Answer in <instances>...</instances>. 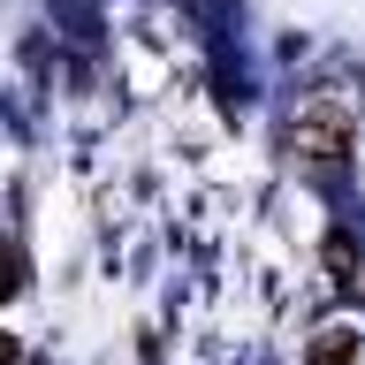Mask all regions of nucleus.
I'll list each match as a JSON object with an SVG mask.
<instances>
[{
    "mask_svg": "<svg viewBox=\"0 0 365 365\" xmlns=\"http://www.w3.org/2000/svg\"><path fill=\"white\" fill-rule=\"evenodd\" d=\"M350 145H358V122H350L342 99H304L289 114V153L304 168H319V175H335L342 160H350Z\"/></svg>",
    "mask_w": 365,
    "mask_h": 365,
    "instance_id": "1",
    "label": "nucleus"
},
{
    "mask_svg": "<svg viewBox=\"0 0 365 365\" xmlns=\"http://www.w3.org/2000/svg\"><path fill=\"white\" fill-rule=\"evenodd\" d=\"M358 358H365L358 327H319V335L304 342V365H358Z\"/></svg>",
    "mask_w": 365,
    "mask_h": 365,
    "instance_id": "2",
    "label": "nucleus"
},
{
    "mask_svg": "<svg viewBox=\"0 0 365 365\" xmlns=\"http://www.w3.org/2000/svg\"><path fill=\"white\" fill-rule=\"evenodd\" d=\"M319 259H327V274H335L342 289H358V274H365V259H358V236H327V244H319Z\"/></svg>",
    "mask_w": 365,
    "mask_h": 365,
    "instance_id": "3",
    "label": "nucleus"
},
{
    "mask_svg": "<svg viewBox=\"0 0 365 365\" xmlns=\"http://www.w3.org/2000/svg\"><path fill=\"white\" fill-rule=\"evenodd\" d=\"M16 282H23V259H16V244H0V297H16Z\"/></svg>",
    "mask_w": 365,
    "mask_h": 365,
    "instance_id": "4",
    "label": "nucleus"
},
{
    "mask_svg": "<svg viewBox=\"0 0 365 365\" xmlns=\"http://www.w3.org/2000/svg\"><path fill=\"white\" fill-rule=\"evenodd\" d=\"M0 365H16V342H8V335H0Z\"/></svg>",
    "mask_w": 365,
    "mask_h": 365,
    "instance_id": "5",
    "label": "nucleus"
}]
</instances>
